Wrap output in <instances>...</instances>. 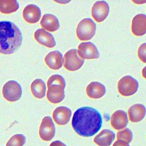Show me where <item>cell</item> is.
<instances>
[{"label":"cell","mask_w":146,"mask_h":146,"mask_svg":"<svg viewBox=\"0 0 146 146\" xmlns=\"http://www.w3.org/2000/svg\"><path fill=\"white\" fill-rule=\"evenodd\" d=\"M102 125V115L93 108L84 107L74 113L72 125L74 131L82 137H90L95 135Z\"/></svg>","instance_id":"1"},{"label":"cell","mask_w":146,"mask_h":146,"mask_svg":"<svg viewBox=\"0 0 146 146\" xmlns=\"http://www.w3.org/2000/svg\"><path fill=\"white\" fill-rule=\"evenodd\" d=\"M22 42V33L14 23L9 21L0 22V53H14L20 48Z\"/></svg>","instance_id":"2"},{"label":"cell","mask_w":146,"mask_h":146,"mask_svg":"<svg viewBox=\"0 0 146 146\" xmlns=\"http://www.w3.org/2000/svg\"><path fill=\"white\" fill-rule=\"evenodd\" d=\"M96 25L90 18H85L79 23L76 28V35L80 40H89L95 35Z\"/></svg>","instance_id":"3"},{"label":"cell","mask_w":146,"mask_h":146,"mask_svg":"<svg viewBox=\"0 0 146 146\" xmlns=\"http://www.w3.org/2000/svg\"><path fill=\"white\" fill-rule=\"evenodd\" d=\"M84 62V60L79 56L76 49L68 50L64 56V66L69 71L78 70L83 66Z\"/></svg>","instance_id":"4"},{"label":"cell","mask_w":146,"mask_h":146,"mask_svg":"<svg viewBox=\"0 0 146 146\" xmlns=\"http://www.w3.org/2000/svg\"><path fill=\"white\" fill-rule=\"evenodd\" d=\"M139 87L137 80L130 76H124L118 82L119 92L122 96L129 97L135 94Z\"/></svg>","instance_id":"5"},{"label":"cell","mask_w":146,"mask_h":146,"mask_svg":"<svg viewBox=\"0 0 146 146\" xmlns=\"http://www.w3.org/2000/svg\"><path fill=\"white\" fill-rule=\"evenodd\" d=\"M2 94L4 98L9 102H16L22 96V87L15 81H9L3 86Z\"/></svg>","instance_id":"6"},{"label":"cell","mask_w":146,"mask_h":146,"mask_svg":"<svg viewBox=\"0 0 146 146\" xmlns=\"http://www.w3.org/2000/svg\"><path fill=\"white\" fill-rule=\"evenodd\" d=\"M55 127L52 119L46 116L42 120L39 129V135L43 141H51L55 136Z\"/></svg>","instance_id":"7"},{"label":"cell","mask_w":146,"mask_h":146,"mask_svg":"<svg viewBox=\"0 0 146 146\" xmlns=\"http://www.w3.org/2000/svg\"><path fill=\"white\" fill-rule=\"evenodd\" d=\"M78 54L83 59H97L100 53L97 46L91 42L82 43L78 46Z\"/></svg>","instance_id":"8"},{"label":"cell","mask_w":146,"mask_h":146,"mask_svg":"<svg viewBox=\"0 0 146 146\" xmlns=\"http://www.w3.org/2000/svg\"><path fill=\"white\" fill-rule=\"evenodd\" d=\"M109 13V5L104 1L95 2L92 8V16L98 23L104 21L108 16Z\"/></svg>","instance_id":"9"},{"label":"cell","mask_w":146,"mask_h":146,"mask_svg":"<svg viewBox=\"0 0 146 146\" xmlns=\"http://www.w3.org/2000/svg\"><path fill=\"white\" fill-rule=\"evenodd\" d=\"M72 112L70 109L65 106L57 108L53 113V118L58 125H65L70 119Z\"/></svg>","instance_id":"10"},{"label":"cell","mask_w":146,"mask_h":146,"mask_svg":"<svg viewBox=\"0 0 146 146\" xmlns=\"http://www.w3.org/2000/svg\"><path fill=\"white\" fill-rule=\"evenodd\" d=\"M46 98L51 103L58 104L61 102L65 97V88L58 85L48 86Z\"/></svg>","instance_id":"11"},{"label":"cell","mask_w":146,"mask_h":146,"mask_svg":"<svg viewBox=\"0 0 146 146\" xmlns=\"http://www.w3.org/2000/svg\"><path fill=\"white\" fill-rule=\"evenodd\" d=\"M128 123L127 113L123 110L116 111L111 117V125L115 130L123 129L127 126Z\"/></svg>","instance_id":"12"},{"label":"cell","mask_w":146,"mask_h":146,"mask_svg":"<svg viewBox=\"0 0 146 146\" xmlns=\"http://www.w3.org/2000/svg\"><path fill=\"white\" fill-rule=\"evenodd\" d=\"M41 12L40 8L35 5H27L23 11V17L25 21L30 23H35L40 20Z\"/></svg>","instance_id":"13"},{"label":"cell","mask_w":146,"mask_h":146,"mask_svg":"<svg viewBox=\"0 0 146 146\" xmlns=\"http://www.w3.org/2000/svg\"><path fill=\"white\" fill-rule=\"evenodd\" d=\"M132 31L137 36H142L146 32V16L139 14L134 17L132 21Z\"/></svg>","instance_id":"14"},{"label":"cell","mask_w":146,"mask_h":146,"mask_svg":"<svg viewBox=\"0 0 146 146\" xmlns=\"http://www.w3.org/2000/svg\"><path fill=\"white\" fill-rule=\"evenodd\" d=\"M34 37L39 44L49 48H52L56 43L53 36L42 29H38L34 33Z\"/></svg>","instance_id":"15"},{"label":"cell","mask_w":146,"mask_h":146,"mask_svg":"<svg viewBox=\"0 0 146 146\" xmlns=\"http://www.w3.org/2000/svg\"><path fill=\"white\" fill-rule=\"evenodd\" d=\"M62 54L61 52L54 50L47 54L45 58V62L50 68L58 70L62 66Z\"/></svg>","instance_id":"16"},{"label":"cell","mask_w":146,"mask_h":146,"mask_svg":"<svg viewBox=\"0 0 146 146\" xmlns=\"http://www.w3.org/2000/svg\"><path fill=\"white\" fill-rule=\"evenodd\" d=\"M87 95L93 99H99L103 97L106 93L104 86L98 82H92L86 88Z\"/></svg>","instance_id":"17"},{"label":"cell","mask_w":146,"mask_h":146,"mask_svg":"<svg viewBox=\"0 0 146 146\" xmlns=\"http://www.w3.org/2000/svg\"><path fill=\"white\" fill-rule=\"evenodd\" d=\"M40 23L44 29L51 32L56 31L60 27L59 20L56 16L51 14L44 15Z\"/></svg>","instance_id":"18"},{"label":"cell","mask_w":146,"mask_h":146,"mask_svg":"<svg viewBox=\"0 0 146 146\" xmlns=\"http://www.w3.org/2000/svg\"><path fill=\"white\" fill-rule=\"evenodd\" d=\"M128 115L131 122H139L144 119L146 115V108L140 104H134L128 110Z\"/></svg>","instance_id":"19"},{"label":"cell","mask_w":146,"mask_h":146,"mask_svg":"<svg viewBox=\"0 0 146 146\" xmlns=\"http://www.w3.org/2000/svg\"><path fill=\"white\" fill-rule=\"evenodd\" d=\"M115 139V134L108 129H103L96 136L94 141L99 146H109Z\"/></svg>","instance_id":"20"},{"label":"cell","mask_w":146,"mask_h":146,"mask_svg":"<svg viewBox=\"0 0 146 146\" xmlns=\"http://www.w3.org/2000/svg\"><path fill=\"white\" fill-rule=\"evenodd\" d=\"M31 90L34 97L38 99L43 98L45 96L46 90L44 82L39 79L33 81L31 85Z\"/></svg>","instance_id":"21"},{"label":"cell","mask_w":146,"mask_h":146,"mask_svg":"<svg viewBox=\"0 0 146 146\" xmlns=\"http://www.w3.org/2000/svg\"><path fill=\"white\" fill-rule=\"evenodd\" d=\"M19 8V4L15 0H0V12L4 14L14 13Z\"/></svg>","instance_id":"22"},{"label":"cell","mask_w":146,"mask_h":146,"mask_svg":"<svg viewBox=\"0 0 146 146\" xmlns=\"http://www.w3.org/2000/svg\"><path fill=\"white\" fill-rule=\"evenodd\" d=\"M117 139L119 141L125 142L129 144L133 139V133L128 128L120 130L117 133Z\"/></svg>","instance_id":"23"},{"label":"cell","mask_w":146,"mask_h":146,"mask_svg":"<svg viewBox=\"0 0 146 146\" xmlns=\"http://www.w3.org/2000/svg\"><path fill=\"white\" fill-rule=\"evenodd\" d=\"M26 141V138L23 134H15L11 137L6 146H23Z\"/></svg>","instance_id":"24"},{"label":"cell","mask_w":146,"mask_h":146,"mask_svg":"<svg viewBox=\"0 0 146 146\" xmlns=\"http://www.w3.org/2000/svg\"><path fill=\"white\" fill-rule=\"evenodd\" d=\"M47 85L61 86L65 88L66 86V82L65 79L59 75H53L50 77L48 81Z\"/></svg>","instance_id":"25"},{"label":"cell","mask_w":146,"mask_h":146,"mask_svg":"<svg viewBox=\"0 0 146 146\" xmlns=\"http://www.w3.org/2000/svg\"><path fill=\"white\" fill-rule=\"evenodd\" d=\"M138 55L139 59L143 62L146 63V43L139 46L138 50Z\"/></svg>","instance_id":"26"},{"label":"cell","mask_w":146,"mask_h":146,"mask_svg":"<svg viewBox=\"0 0 146 146\" xmlns=\"http://www.w3.org/2000/svg\"><path fill=\"white\" fill-rule=\"evenodd\" d=\"M112 146H129V144L121 141H118L115 142Z\"/></svg>","instance_id":"27"},{"label":"cell","mask_w":146,"mask_h":146,"mask_svg":"<svg viewBox=\"0 0 146 146\" xmlns=\"http://www.w3.org/2000/svg\"><path fill=\"white\" fill-rule=\"evenodd\" d=\"M50 146H67L60 141H55L53 142Z\"/></svg>","instance_id":"28"}]
</instances>
